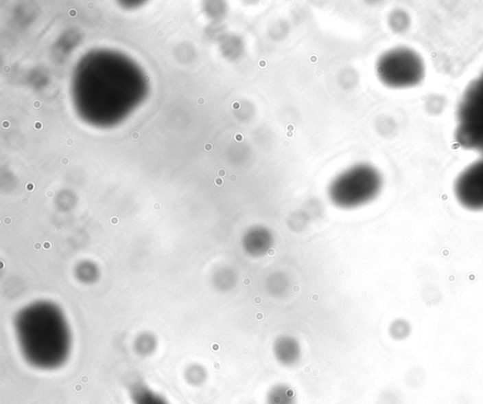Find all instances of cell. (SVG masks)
I'll list each match as a JSON object with an SVG mask.
<instances>
[{"mask_svg": "<svg viewBox=\"0 0 483 404\" xmlns=\"http://www.w3.org/2000/svg\"><path fill=\"white\" fill-rule=\"evenodd\" d=\"M45 249H50V247H51V245L49 243V242H45L44 244Z\"/></svg>", "mask_w": 483, "mask_h": 404, "instance_id": "ac0fdd59", "label": "cell"}, {"mask_svg": "<svg viewBox=\"0 0 483 404\" xmlns=\"http://www.w3.org/2000/svg\"><path fill=\"white\" fill-rule=\"evenodd\" d=\"M118 222H119V221H118L117 217H113V218L110 219V223L113 225H117Z\"/></svg>", "mask_w": 483, "mask_h": 404, "instance_id": "9a60e30c", "label": "cell"}, {"mask_svg": "<svg viewBox=\"0 0 483 404\" xmlns=\"http://www.w3.org/2000/svg\"><path fill=\"white\" fill-rule=\"evenodd\" d=\"M60 163L62 164L64 166H67L69 165L70 161L69 159L67 157L62 158V160H60Z\"/></svg>", "mask_w": 483, "mask_h": 404, "instance_id": "ba28073f", "label": "cell"}, {"mask_svg": "<svg viewBox=\"0 0 483 404\" xmlns=\"http://www.w3.org/2000/svg\"><path fill=\"white\" fill-rule=\"evenodd\" d=\"M4 223H5V225H11L12 224L11 217H6V218L4 219Z\"/></svg>", "mask_w": 483, "mask_h": 404, "instance_id": "5bb4252c", "label": "cell"}, {"mask_svg": "<svg viewBox=\"0 0 483 404\" xmlns=\"http://www.w3.org/2000/svg\"><path fill=\"white\" fill-rule=\"evenodd\" d=\"M67 144L68 146H73L74 145V141L72 139H68Z\"/></svg>", "mask_w": 483, "mask_h": 404, "instance_id": "2e32d148", "label": "cell"}, {"mask_svg": "<svg viewBox=\"0 0 483 404\" xmlns=\"http://www.w3.org/2000/svg\"><path fill=\"white\" fill-rule=\"evenodd\" d=\"M160 34V36H163V32H160V34Z\"/></svg>", "mask_w": 483, "mask_h": 404, "instance_id": "484cf974", "label": "cell"}, {"mask_svg": "<svg viewBox=\"0 0 483 404\" xmlns=\"http://www.w3.org/2000/svg\"><path fill=\"white\" fill-rule=\"evenodd\" d=\"M206 150H211V145L205 146Z\"/></svg>", "mask_w": 483, "mask_h": 404, "instance_id": "cb8c5ba5", "label": "cell"}, {"mask_svg": "<svg viewBox=\"0 0 483 404\" xmlns=\"http://www.w3.org/2000/svg\"><path fill=\"white\" fill-rule=\"evenodd\" d=\"M43 128H44V124H43L41 121H36V122L34 123L35 130H42Z\"/></svg>", "mask_w": 483, "mask_h": 404, "instance_id": "8992f818", "label": "cell"}, {"mask_svg": "<svg viewBox=\"0 0 483 404\" xmlns=\"http://www.w3.org/2000/svg\"><path fill=\"white\" fill-rule=\"evenodd\" d=\"M215 183H216V184H217V186H221V184H222V181H221V180H216V181H215Z\"/></svg>", "mask_w": 483, "mask_h": 404, "instance_id": "7402d4cb", "label": "cell"}, {"mask_svg": "<svg viewBox=\"0 0 483 404\" xmlns=\"http://www.w3.org/2000/svg\"><path fill=\"white\" fill-rule=\"evenodd\" d=\"M89 8H94V5L90 4V5H89Z\"/></svg>", "mask_w": 483, "mask_h": 404, "instance_id": "d4e9b609", "label": "cell"}, {"mask_svg": "<svg viewBox=\"0 0 483 404\" xmlns=\"http://www.w3.org/2000/svg\"><path fill=\"white\" fill-rule=\"evenodd\" d=\"M198 104H200V105H202V104H203V100H202V98H200V100H198Z\"/></svg>", "mask_w": 483, "mask_h": 404, "instance_id": "603a6c76", "label": "cell"}, {"mask_svg": "<svg viewBox=\"0 0 483 404\" xmlns=\"http://www.w3.org/2000/svg\"><path fill=\"white\" fill-rule=\"evenodd\" d=\"M41 106H42V103L40 102L39 100H35V101H34V107L35 109L41 108Z\"/></svg>", "mask_w": 483, "mask_h": 404, "instance_id": "8fae6325", "label": "cell"}, {"mask_svg": "<svg viewBox=\"0 0 483 404\" xmlns=\"http://www.w3.org/2000/svg\"><path fill=\"white\" fill-rule=\"evenodd\" d=\"M153 208H154L155 210H160L161 204L155 203L154 206H153Z\"/></svg>", "mask_w": 483, "mask_h": 404, "instance_id": "d6986e66", "label": "cell"}, {"mask_svg": "<svg viewBox=\"0 0 483 404\" xmlns=\"http://www.w3.org/2000/svg\"><path fill=\"white\" fill-rule=\"evenodd\" d=\"M377 72L386 87L399 89L412 88L424 80L426 65L419 52L399 47L382 55L377 63Z\"/></svg>", "mask_w": 483, "mask_h": 404, "instance_id": "7a4b0ae2", "label": "cell"}, {"mask_svg": "<svg viewBox=\"0 0 483 404\" xmlns=\"http://www.w3.org/2000/svg\"><path fill=\"white\" fill-rule=\"evenodd\" d=\"M67 98V96H65L64 93H62V94H60L59 98L60 100H64V98Z\"/></svg>", "mask_w": 483, "mask_h": 404, "instance_id": "ffe728a7", "label": "cell"}, {"mask_svg": "<svg viewBox=\"0 0 483 404\" xmlns=\"http://www.w3.org/2000/svg\"><path fill=\"white\" fill-rule=\"evenodd\" d=\"M293 395L290 390L285 388H275L272 391L270 404H293Z\"/></svg>", "mask_w": 483, "mask_h": 404, "instance_id": "5b68a950", "label": "cell"}, {"mask_svg": "<svg viewBox=\"0 0 483 404\" xmlns=\"http://www.w3.org/2000/svg\"><path fill=\"white\" fill-rule=\"evenodd\" d=\"M143 80H145V82H150V78L148 77V76H145V77L143 78Z\"/></svg>", "mask_w": 483, "mask_h": 404, "instance_id": "44dd1931", "label": "cell"}, {"mask_svg": "<svg viewBox=\"0 0 483 404\" xmlns=\"http://www.w3.org/2000/svg\"><path fill=\"white\" fill-rule=\"evenodd\" d=\"M140 138V133H137V131H134V133H132V139L133 140H138V139Z\"/></svg>", "mask_w": 483, "mask_h": 404, "instance_id": "7c38bea8", "label": "cell"}, {"mask_svg": "<svg viewBox=\"0 0 483 404\" xmlns=\"http://www.w3.org/2000/svg\"><path fill=\"white\" fill-rule=\"evenodd\" d=\"M68 14H69L70 16L71 17H75L77 16L78 12L75 11V10L74 9H71L70 10L69 12H68Z\"/></svg>", "mask_w": 483, "mask_h": 404, "instance_id": "30bf717a", "label": "cell"}, {"mask_svg": "<svg viewBox=\"0 0 483 404\" xmlns=\"http://www.w3.org/2000/svg\"><path fill=\"white\" fill-rule=\"evenodd\" d=\"M455 140L465 150L483 153V72L468 85L460 100Z\"/></svg>", "mask_w": 483, "mask_h": 404, "instance_id": "6da1fadb", "label": "cell"}, {"mask_svg": "<svg viewBox=\"0 0 483 404\" xmlns=\"http://www.w3.org/2000/svg\"><path fill=\"white\" fill-rule=\"evenodd\" d=\"M34 188H35L34 183H27V186H26L27 191L32 192L34 190Z\"/></svg>", "mask_w": 483, "mask_h": 404, "instance_id": "52a82bcc", "label": "cell"}, {"mask_svg": "<svg viewBox=\"0 0 483 404\" xmlns=\"http://www.w3.org/2000/svg\"><path fill=\"white\" fill-rule=\"evenodd\" d=\"M42 249V244L39 243V242H37V243L34 244V249L35 251H40V249Z\"/></svg>", "mask_w": 483, "mask_h": 404, "instance_id": "4fadbf2b", "label": "cell"}, {"mask_svg": "<svg viewBox=\"0 0 483 404\" xmlns=\"http://www.w3.org/2000/svg\"><path fill=\"white\" fill-rule=\"evenodd\" d=\"M454 195L464 208L483 211V158L467 166L457 177Z\"/></svg>", "mask_w": 483, "mask_h": 404, "instance_id": "3957f363", "label": "cell"}, {"mask_svg": "<svg viewBox=\"0 0 483 404\" xmlns=\"http://www.w3.org/2000/svg\"><path fill=\"white\" fill-rule=\"evenodd\" d=\"M135 404H167L163 398L158 397L150 390H141L136 391L133 396Z\"/></svg>", "mask_w": 483, "mask_h": 404, "instance_id": "277c9868", "label": "cell"}, {"mask_svg": "<svg viewBox=\"0 0 483 404\" xmlns=\"http://www.w3.org/2000/svg\"><path fill=\"white\" fill-rule=\"evenodd\" d=\"M2 127L4 128H9L11 127V124H10L9 121L5 120L3 122H2Z\"/></svg>", "mask_w": 483, "mask_h": 404, "instance_id": "9c48e42d", "label": "cell"}, {"mask_svg": "<svg viewBox=\"0 0 483 404\" xmlns=\"http://www.w3.org/2000/svg\"><path fill=\"white\" fill-rule=\"evenodd\" d=\"M47 196L49 197V198H52V197L54 196V193H53L52 191H47Z\"/></svg>", "mask_w": 483, "mask_h": 404, "instance_id": "e0dca14e", "label": "cell"}]
</instances>
